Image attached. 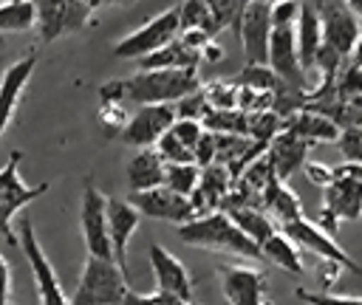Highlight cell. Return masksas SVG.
Returning <instances> with one entry per match:
<instances>
[{"mask_svg": "<svg viewBox=\"0 0 362 305\" xmlns=\"http://www.w3.org/2000/svg\"><path fill=\"white\" fill-rule=\"evenodd\" d=\"M0 3H23V0H0Z\"/></svg>", "mask_w": 362, "mask_h": 305, "instance_id": "816d5d0a", "label": "cell"}, {"mask_svg": "<svg viewBox=\"0 0 362 305\" xmlns=\"http://www.w3.org/2000/svg\"><path fill=\"white\" fill-rule=\"evenodd\" d=\"M127 291H130V280L116 265V260L88 254L79 282L71 294V305H122Z\"/></svg>", "mask_w": 362, "mask_h": 305, "instance_id": "277c9868", "label": "cell"}, {"mask_svg": "<svg viewBox=\"0 0 362 305\" xmlns=\"http://www.w3.org/2000/svg\"><path fill=\"white\" fill-rule=\"evenodd\" d=\"M164 158L156 152V147L136 150V155L127 161V186L130 192H144L164 184Z\"/></svg>", "mask_w": 362, "mask_h": 305, "instance_id": "d4e9b609", "label": "cell"}, {"mask_svg": "<svg viewBox=\"0 0 362 305\" xmlns=\"http://www.w3.org/2000/svg\"><path fill=\"white\" fill-rule=\"evenodd\" d=\"M339 144V152L348 164H362V124H354V127H345L337 138Z\"/></svg>", "mask_w": 362, "mask_h": 305, "instance_id": "d590c367", "label": "cell"}, {"mask_svg": "<svg viewBox=\"0 0 362 305\" xmlns=\"http://www.w3.org/2000/svg\"><path fill=\"white\" fill-rule=\"evenodd\" d=\"M297 297L305 305H362V297H334V294H314L305 288H297Z\"/></svg>", "mask_w": 362, "mask_h": 305, "instance_id": "60d3db41", "label": "cell"}, {"mask_svg": "<svg viewBox=\"0 0 362 305\" xmlns=\"http://www.w3.org/2000/svg\"><path fill=\"white\" fill-rule=\"evenodd\" d=\"M198 65H201V51L189 48L181 37H175L156 54L139 59V71H198Z\"/></svg>", "mask_w": 362, "mask_h": 305, "instance_id": "cb8c5ba5", "label": "cell"}, {"mask_svg": "<svg viewBox=\"0 0 362 305\" xmlns=\"http://www.w3.org/2000/svg\"><path fill=\"white\" fill-rule=\"evenodd\" d=\"M37 23V11L31 0L23 3H0V34L8 31H28Z\"/></svg>", "mask_w": 362, "mask_h": 305, "instance_id": "f546056e", "label": "cell"}, {"mask_svg": "<svg viewBox=\"0 0 362 305\" xmlns=\"http://www.w3.org/2000/svg\"><path fill=\"white\" fill-rule=\"evenodd\" d=\"M283 130L314 144V141H337L339 138V127L331 116L320 113V110H294L283 119Z\"/></svg>", "mask_w": 362, "mask_h": 305, "instance_id": "603a6c76", "label": "cell"}, {"mask_svg": "<svg viewBox=\"0 0 362 305\" xmlns=\"http://www.w3.org/2000/svg\"><path fill=\"white\" fill-rule=\"evenodd\" d=\"M181 31V23H178V6L175 8H167L161 11L158 17L147 20L141 28L130 31L127 37H122L116 45H113V54L119 59H144L150 54H156L158 48H164L167 42H173Z\"/></svg>", "mask_w": 362, "mask_h": 305, "instance_id": "8992f818", "label": "cell"}, {"mask_svg": "<svg viewBox=\"0 0 362 305\" xmlns=\"http://www.w3.org/2000/svg\"><path fill=\"white\" fill-rule=\"evenodd\" d=\"M221 212H226V215L232 217V223H235L249 240H255L257 246L266 243V240L277 232L274 220H272L263 209H257V206L238 203V201H223V209H221Z\"/></svg>", "mask_w": 362, "mask_h": 305, "instance_id": "484cf974", "label": "cell"}, {"mask_svg": "<svg viewBox=\"0 0 362 305\" xmlns=\"http://www.w3.org/2000/svg\"><path fill=\"white\" fill-rule=\"evenodd\" d=\"M201 90L198 71H139L130 79H110L99 88L102 102H136L141 104H175L184 96Z\"/></svg>", "mask_w": 362, "mask_h": 305, "instance_id": "6da1fadb", "label": "cell"}, {"mask_svg": "<svg viewBox=\"0 0 362 305\" xmlns=\"http://www.w3.org/2000/svg\"><path fill=\"white\" fill-rule=\"evenodd\" d=\"M156 152L164 158V164H195V155L192 150H187L173 130H167L158 141H156Z\"/></svg>", "mask_w": 362, "mask_h": 305, "instance_id": "836d02e7", "label": "cell"}, {"mask_svg": "<svg viewBox=\"0 0 362 305\" xmlns=\"http://www.w3.org/2000/svg\"><path fill=\"white\" fill-rule=\"evenodd\" d=\"M260 209H263L272 220H280L283 226L303 217L300 198H297V195L286 186V181H280V178H272L269 186L263 189V195H260Z\"/></svg>", "mask_w": 362, "mask_h": 305, "instance_id": "4316f807", "label": "cell"}, {"mask_svg": "<svg viewBox=\"0 0 362 305\" xmlns=\"http://www.w3.org/2000/svg\"><path fill=\"white\" fill-rule=\"evenodd\" d=\"M337 93L342 99H359L362 96V71L351 65L348 71L337 73Z\"/></svg>", "mask_w": 362, "mask_h": 305, "instance_id": "f35d334b", "label": "cell"}, {"mask_svg": "<svg viewBox=\"0 0 362 305\" xmlns=\"http://www.w3.org/2000/svg\"><path fill=\"white\" fill-rule=\"evenodd\" d=\"M34 68H37V56L28 54V56H20L17 62H11L0 76V138L6 136L11 119L20 107V96L25 90Z\"/></svg>", "mask_w": 362, "mask_h": 305, "instance_id": "e0dca14e", "label": "cell"}, {"mask_svg": "<svg viewBox=\"0 0 362 305\" xmlns=\"http://www.w3.org/2000/svg\"><path fill=\"white\" fill-rule=\"evenodd\" d=\"M113 3H133V0H113Z\"/></svg>", "mask_w": 362, "mask_h": 305, "instance_id": "f5cc1de1", "label": "cell"}, {"mask_svg": "<svg viewBox=\"0 0 362 305\" xmlns=\"http://www.w3.org/2000/svg\"><path fill=\"white\" fill-rule=\"evenodd\" d=\"M20 249H23V257L31 268V277H34V288H37V299L40 305H71V299L65 297L62 291V282L51 265V260L45 257L37 234H34V226L28 217H23L20 223Z\"/></svg>", "mask_w": 362, "mask_h": 305, "instance_id": "52a82bcc", "label": "cell"}, {"mask_svg": "<svg viewBox=\"0 0 362 305\" xmlns=\"http://www.w3.org/2000/svg\"><path fill=\"white\" fill-rule=\"evenodd\" d=\"M305 3H311V6H317V8H320V6L325 3V0H305Z\"/></svg>", "mask_w": 362, "mask_h": 305, "instance_id": "681fc988", "label": "cell"}, {"mask_svg": "<svg viewBox=\"0 0 362 305\" xmlns=\"http://www.w3.org/2000/svg\"><path fill=\"white\" fill-rule=\"evenodd\" d=\"M122 305H144V299H141V294H136L133 288L127 291V297H124V302Z\"/></svg>", "mask_w": 362, "mask_h": 305, "instance_id": "7dc6e473", "label": "cell"}, {"mask_svg": "<svg viewBox=\"0 0 362 305\" xmlns=\"http://www.w3.org/2000/svg\"><path fill=\"white\" fill-rule=\"evenodd\" d=\"M189 305H198V302H189Z\"/></svg>", "mask_w": 362, "mask_h": 305, "instance_id": "db71d44e", "label": "cell"}, {"mask_svg": "<svg viewBox=\"0 0 362 305\" xmlns=\"http://www.w3.org/2000/svg\"><path fill=\"white\" fill-rule=\"evenodd\" d=\"M42 192H48V184L28 186L20 178V152H11L8 161L0 167V234L8 246H20L14 232V215L37 201Z\"/></svg>", "mask_w": 362, "mask_h": 305, "instance_id": "5b68a950", "label": "cell"}, {"mask_svg": "<svg viewBox=\"0 0 362 305\" xmlns=\"http://www.w3.org/2000/svg\"><path fill=\"white\" fill-rule=\"evenodd\" d=\"M303 0H280L272 3V28H294L300 20Z\"/></svg>", "mask_w": 362, "mask_h": 305, "instance_id": "8d00e7d4", "label": "cell"}, {"mask_svg": "<svg viewBox=\"0 0 362 305\" xmlns=\"http://www.w3.org/2000/svg\"><path fill=\"white\" fill-rule=\"evenodd\" d=\"M345 8H348V11L362 23V0H345Z\"/></svg>", "mask_w": 362, "mask_h": 305, "instance_id": "bcb514c9", "label": "cell"}, {"mask_svg": "<svg viewBox=\"0 0 362 305\" xmlns=\"http://www.w3.org/2000/svg\"><path fill=\"white\" fill-rule=\"evenodd\" d=\"M201 93H204L206 104L215 107V110H232V107H238V82L215 79V82L201 85Z\"/></svg>", "mask_w": 362, "mask_h": 305, "instance_id": "d6a6232c", "label": "cell"}, {"mask_svg": "<svg viewBox=\"0 0 362 305\" xmlns=\"http://www.w3.org/2000/svg\"><path fill=\"white\" fill-rule=\"evenodd\" d=\"M178 121V113H175V104H141L130 119L127 124L122 127V133L116 136L122 144L127 147H156V141Z\"/></svg>", "mask_w": 362, "mask_h": 305, "instance_id": "30bf717a", "label": "cell"}, {"mask_svg": "<svg viewBox=\"0 0 362 305\" xmlns=\"http://www.w3.org/2000/svg\"><path fill=\"white\" fill-rule=\"evenodd\" d=\"M139 217H141V212L130 201L107 198V232H110V243H113V260L124 274H127V246L139 229Z\"/></svg>", "mask_w": 362, "mask_h": 305, "instance_id": "ac0fdd59", "label": "cell"}, {"mask_svg": "<svg viewBox=\"0 0 362 305\" xmlns=\"http://www.w3.org/2000/svg\"><path fill=\"white\" fill-rule=\"evenodd\" d=\"M141 215L153 217V220H167V223H175V226H184L189 223L195 215V206L187 195H178L173 192L170 186H153V189H144V192H130L127 198Z\"/></svg>", "mask_w": 362, "mask_h": 305, "instance_id": "7c38bea8", "label": "cell"}, {"mask_svg": "<svg viewBox=\"0 0 362 305\" xmlns=\"http://www.w3.org/2000/svg\"><path fill=\"white\" fill-rule=\"evenodd\" d=\"M221 291L229 305H272L269 302V288L266 277L255 271L252 265H221Z\"/></svg>", "mask_w": 362, "mask_h": 305, "instance_id": "9a60e30c", "label": "cell"}, {"mask_svg": "<svg viewBox=\"0 0 362 305\" xmlns=\"http://www.w3.org/2000/svg\"><path fill=\"white\" fill-rule=\"evenodd\" d=\"M0 305H11V268L3 254H0Z\"/></svg>", "mask_w": 362, "mask_h": 305, "instance_id": "ee69618b", "label": "cell"}, {"mask_svg": "<svg viewBox=\"0 0 362 305\" xmlns=\"http://www.w3.org/2000/svg\"><path fill=\"white\" fill-rule=\"evenodd\" d=\"M178 237L181 243L195 249H209V251H221L240 260H260V246L249 240L226 212H209V215L192 217L189 223L178 226Z\"/></svg>", "mask_w": 362, "mask_h": 305, "instance_id": "7a4b0ae2", "label": "cell"}, {"mask_svg": "<svg viewBox=\"0 0 362 305\" xmlns=\"http://www.w3.org/2000/svg\"><path fill=\"white\" fill-rule=\"evenodd\" d=\"M173 133H175V138L187 147V150H192V155H195V147H198V141H201V136L206 133V127L201 124V121H195V119H178L173 127H170Z\"/></svg>", "mask_w": 362, "mask_h": 305, "instance_id": "74e56055", "label": "cell"}, {"mask_svg": "<svg viewBox=\"0 0 362 305\" xmlns=\"http://www.w3.org/2000/svg\"><path fill=\"white\" fill-rule=\"evenodd\" d=\"M269 68L272 73L294 88V90H308V76L300 65L297 56V37L294 28H272V40H269Z\"/></svg>", "mask_w": 362, "mask_h": 305, "instance_id": "5bb4252c", "label": "cell"}, {"mask_svg": "<svg viewBox=\"0 0 362 305\" xmlns=\"http://www.w3.org/2000/svg\"><path fill=\"white\" fill-rule=\"evenodd\" d=\"M99 119H102V124H105L107 133H110V124H113V136H119L130 116L124 113V104H122V102H102Z\"/></svg>", "mask_w": 362, "mask_h": 305, "instance_id": "ab89813d", "label": "cell"}, {"mask_svg": "<svg viewBox=\"0 0 362 305\" xmlns=\"http://www.w3.org/2000/svg\"><path fill=\"white\" fill-rule=\"evenodd\" d=\"M305 155H308V141H303L286 130H280L266 147V158H269V164L280 181H286L288 175L303 169V164L308 161Z\"/></svg>", "mask_w": 362, "mask_h": 305, "instance_id": "7402d4cb", "label": "cell"}, {"mask_svg": "<svg viewBox=\"0 0 362 305\" xmlns=\"http://www.w3.org/2000/svg\"><path fill=\"white\" fill-rule=\"evenodd\" d=\"M229 192H232V175H229L226 167H221V164L201 167V181H198L195 192L189 195V201L195 206V215L201 217V215H209V212H221Z\"/></svg>", "mask_w": 362, "mask_h": 305, "instance_id": "d6986e66", "label": "cell"}, {"mask_svg": "<svg viewBox=\"0 0 362 305\" xmlns=\"http://www.w3.org/2000/svg\"><path fill=\"white\" fill-rule=\"evenodd\" d=\"M260 260H269L274 265H280L288 274H303V257L300 249L288 240L286 232H274L266 243H260Z\"/></svg>", "mask_w": 362, "mask_h": 305, "instance_id": "83f0119b", "label": "cell"}, {"mask_svg": "<svg viewBox=\"0 0 362 305\" xmlns=\"http://www.w3.org/2000/svg\"><path fill=\"white\" fill-rule=\"evenodd\" d=\"M141 299H144V305H189L192 302V299H184V297H178L173 291H161V288L141 294Z\"/></svg>", "mask_w": 362, "mask_h": 305, "instance_id": "7bdbcfd3", "label": "cell"}, {"mask_svg": "<svg viewBox=\"0 0 362 305\" xmlns=\"http://www.w3.org/2000/svg\"><path fill=\"white\" fill-rule=\"evenodd\" d=\"M235 82H238L240 88L255 90V93H263V96H274V90L280 88V79L272 73L269 65H246V68L235 76Z\"/></svg>", "mask_w": 362, "mask_h": 305, "instance_id": "4dcf8cb0", "label": "cell"}, {"mask_svg": "<svg viewBox=\"0 0 362 305\" xmlns=\"http://www.w3.org/2000/svg\"><path fill=\"white\" fill-rule=\"evenodd\" d=\"M37 11V34L45 42H54L62 34L82 31L90 20V8L79 0H31Z\"/></svg>", "mask_w": 362, "mask_h": 305, "instance_id": "9c48e42d", "label": "cell"}, {"mask_svg": "<svg viewBox=\"0 0 362 305\" xmlns=\"http://www.w3.org/2000/svg\"><path fill=\"white\" fill-rule=\"evenodd\" d=\"M283 232L288 234V240H291L294 246H300V249H305V251H314L317 257H322V260H328V263H334V265H345V268L354 271V274L362 271V268L351 260V254L334 240V234H328L320 223H311L308 217H300V220H294V223H286Z\"/></svg>", "mask_w": 362, "mask_h": 305, "instance_id": "4fadbf2b", "label": "cell"}, {"mask_svg": "<svg viewBox=\"0 0 362 305\" xmlns=\"http://www.w3.org/2000/svg\"><path fill=\"white\" fill-rule=\"evenodd\" d=\"M351 65H356V68L362 71V37H359V42H356L354 51H351Z\"/></svg>", "mask_w": 362, "mask_h": 305, "instance_id": "f6af8a7d", "label": "cell"}, {"mask_svg": "<svg viewBox=\"0 0 362 305\" xmlns=\"http://www.w3.org/2000/svg\"><path fill=\"white\" fill-rule=\"evenodd\" d=\"M356 217H362V164L334 167V178L322 189L317 223L328 234H334L339 220H356Z\"/></svg>", "mask_w": 362, "mask_h": 305, "instance_id": "3957f363", "label": "cell"}, {"mask_svg": "<svg viewBox=\"0 0 362 305\" xmlns=\"http://www.w3.org/2000/svg\"><path fill=\"white\" fill-rule=\"evenodd\" d=\"M79 229H82V240H85L88 254L113 260V243H110V232H107V198L93 184H88L82 189Z\"/></svg>", "mask_w": 362, "mask_h": 305, "instance_id": "ba28073f", "label": "cell"}, {"mask_svg": "<svg viewBox=\"0 0 362 305\" xmlns=\"http://www.w3.org/2000/svg\"><path fill=\"white\" fill-rule=\"evenodd\" d=\"M201 181V167L198 164H167L164 169V186H170L178 195H192Z\"/></svg>", "mask_w": 362, "mask_h": 305, "instance_id": "1f68e13d", "label": "cell"}, {"mask_svg": "<svg viewBox=\"0 0 362 305\" xmlns=\"http://www.w3.org/2000/svg\"><path fill=\"white\" fill-rule=\"evenodd\" d=\"M303 172H305V178L311 181V184H317V186H328L331 184V178H334V169L331 167H325V164H317V161H305L303 164Z\"/></svg>", "mask_w": 362, "mask_h": 305, "instance_id": "b9f144b4", "label": "cell"}, {"mask_svg": "<svg viewBox=\"0 0 362 305\" xmlns=\"http://www.w3.org/2000/svg\"><path fill=\"white\" fill-rule=\"evenodd\" d=\"M178 23H181V31H204L209 37H215L221 31L215 17H212V11H209V6L204 0H184L178 6Z\"/></svg>", "mask_w": 362, "mask_h": 305, "instance_id": "f1b7e54d", "label": "cell"}, {"mask_svg": "<svg viewBox=\"0 0 362 305\" xmlns=\"http://www.w3.org/2000/svg\"><path fill=\"white\" fill-rule=\"evenodd\" d=\"M79 3H85V6H88V8L93 11V8H99V6H105L107 0H79Z\"/></svg>", "mask_w": 362, "mask_h": 305, "instance_id": "c3c4849f", "label": "cell"}, {"mask_svg": "<svg viewBox=\"0 0 362 305\" xmlns=\"http://www.w3.org/2000/svg\"><path fill=\"white\" fill-rule=\"evenodd\" d=\"M238 37L249 65H269V40H272V6L249 0L240 11Z\"/></svg>", "mask_w": 362, "mask_h": 305, "instance_id": "8fae6325", "label": "cell"}, {"mask_svg": "<svg viewBox=\"0 0 362 305\" xmlns=\"http://www.w3.org/2000/svg\"><path fill=\"white\" fill-rule=\"evenodd\" d=\"M243 3H249V0H243ZM260 3H269L272 6V3H280V0H260Z\"/></svg>", "mask_w": 362, "mask_h": 305, "instance_id": "f907efd6", "label": "cell"}, {"mask_svg": "<svg viewBox=\"0 0 362 305\" xmlns=\"http://www.w3.org/2000/svg\"><path fill=\"white\" fill-rule=\"evenodd\" d=\"M320 23H322V45L339 56H351L354 45L362 37V23L345 8L331 0L320 6Z\"/></svg>", "mask_w": 362, "mask_h": 305, "instance_id": "2e32d148", "label": "cell"}, {"mask_svg": "<svg viewBox=\"0 0 362 305\" xmlns=\"http://www.w3.org/2000/svg\"><path fill=\"white\" fill-rule=\"evenodd\" d=\"M218 23V28H235L238 31V23H240V11H243V0H204Z\"/></svg>", "mask_w": 362, "mask_h": 305, "instance_id": "e575fe53", "label": "cell"}, {"mask_svg": "<svg viewBox=\"0 0 362 305\" xmlns=\"http://www.w3.org/2000/svg\"><path fill=\"white\" fill-rule=\"evenodd\" d=\"M150 268H153L156 288L173 291V294L184 297V299L192 297V280H189L187 265H184L173 251H167V249L158 246V243L150 246Z\"/></svg>", "mask_w": 362, "mask_h": 305, "instance_id": "ffe728a7", "label": "cell"}, {"mask_svg": "<svg viewBox=\"0 0 362 305\" xmlns=\"http://www.w3.org/2000/svg\"><path fill=\"white\" fill-rule=\"evenodd\" d=\"M294 37H297V56L300 65L305 71V76L317 68V56L322 51V23H320V8L303 0L300 8V20L294 25Z\"/></svg>", "mask_w": 362, "mask_h": 305, "instance_id": "44dd1931", "label": "cell"}]
</instances>
